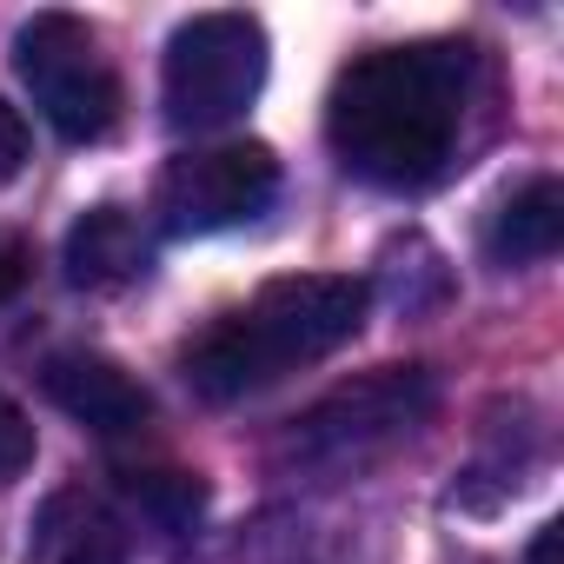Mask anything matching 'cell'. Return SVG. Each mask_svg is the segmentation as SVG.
Masks as SVG:
<instances>
[{
	"mask_svg": "<svg viewBox=\"0 0 564 564\" xmlns=\"http://www.w3.org/2000/svg\"><path fill=\"white\" fill-rule=\"evenodd\" d=\"M471 100H478L471 41L372 47L339 67L326 94V140L352 180L386 193H419L452 166Z\"/></svg>",
	"mask_w": 564,
	"mask_h": 564,
	"instance_id": "cell-1",
	"label": "cell"
},
{
	"mask_svg": "<svg viewBox=\"0 0 564 564\" xmlns=\"http://www.w3.org/2000/svg\"><path fill=\"white\" fill-rule=\"evenodd\" d=\"M372 313V286L352 272H286L219 313L213 326H199L180 352V379L193 386V399L206 405H239L265 386H279L300 366L333 359L339 346L359 339Z\"/></svg>",
	"mask_w": 564,
	"mask_h": 564,
	"instance_id": "cell-2",
	"label": "cell"
},
{
	"mask_svg": "<svg viewBox=\"0 0 564 564\" xmlns=\"http://www.w3.org/2000/svg\"><path fill=\"white\" fill-rule=\"evenodd\" d=\"M438 405V379L432 366H379L339 392H326L319 405H306L286 438H279V458L286 471H313V478H339L372 465L379 452H392L399 438H412Z\"/></svg>",
	"mask_w": 564,
	"mask_h": 564,
	"instance_id": "cell-3",
	"label": "cell"
},
{
	"mask_svg": "<svg viewBox=\"0 0 564 564\" xmlns=\"http://www.w3.org/2000/svg\"><path fill=\"white\" fill-rule=\"evenodd\" d=\"M265 87V28L252 14H193L160 61V100L180 133L232 127Z\"/></svg>",
	"mask_w": 564,
	"mask_h": 564,
	"instance_id": "cell-4",
	"label": "cell"
},
{
	"mask_svg": "<svg viewBox=\"0 0 564 564\" xmlns=\"http://www.w3.org/2000/svg\"><path fill=\"white\" fill-rule=\"evenodd\" d=\"M14 67L34 94V107L47 113V127L74 147H94L120 127V74L100 47V34L80 14H34L14 34Z\"/></svg>",
	"mask_w": 564,
	"mask_h": 564,
	"instance_id": "cell-5",
	"label": "cell"
},
{
	"mask_svg": "<svg viewBox=\"0 0 564 564\" xmlns=\"http://www.w3.org/2000/svg\"><path fill=\"white\" fill-rule=\"evenodd\" d=\"M279 193V160L259 140H226V147H193L173 153L160 186H153V226L173 239H199V232H226L246 226L272 206Z\"/></svg>",
	"mask_w": 564,
	"mask_h": 564,
	"instance_id": "cell-6",
	"label": "cell"
},
{
	"mask_svg": "<svg viewBox=\"0 0 564 564\" xmlns=\"http://www.w3.org/2000/svg\"><path fill=\"white\" fill-rule=\"evenodd\" d=\"M41 392H47L74 425H87V432H100V438L140 432V425L153 419V392H147L127 366H113V359H100V352H54V359L41 366Z\"/></svg>",
	"mask_w": 564,
	"mask_h": 564,
	"instance_id": "cell-7",
	"label": "cell"
},
{
	"mask_svg": "<svg viewBox=\"0 0 564 564\" xmlns=\"http://www.w3.org/2000/svg\"><path fill=\"white\" fill-rule=\"evenodd\" d=\"M61 259H67V279L80 293H113V286H133V279L147 272L153 239H147V226L127 206H94V213L74 219Z\"/></svg>",
	"mask_w": 564,
	"mask_h": 564,
	"instance_id": "cell-8",
	"label": "cell"
},
{
	"mask_svg": "<svg viewBox=\"0 0 564 564\" xmlns=\"http://www.w3.org/2000/svg\"><path fill=\"white\" fill-rule=\"evenodd\" d=\"M485 246H491L498 265H538V259H551V252L564 246V186H557L551 173L524 180V186L498 206Z\"/></svg>",
	"mask_w": 564,
	"mask_h": 564,
	"instance_id": "cell-9",
	"label": "cell"
},
{
	"mask_svg": "<svg viewBox=\"0 0 564 564\" xmlns=\"http://www.w3.org/2000/svg\"><path fill=\"white\" fill-rule=\"evenodd\" d=\"M41 564H120V538L107 531L100 511H80L74 531L54 524V511L41 518Z\"/></svg>",
	"mask_w": 564,
	"mask_h": 564,
	"instance_id": "cell-10",
	"label": "cell"
},
{
	"mask_svg": "<svg viewBox=\"0 0 564 564\" xmlns=\"http://www.w3.org/2000/svg\"><path fill=\"white\" fill-rule=\"evenodd\" d=\"M133 498H140V505H153L166 531H180V524H193V518H199L206 485H199V478H186V471H153L147 485L133 478Z\"/></svg>",
	"mask_w": 564,
	"mask_h": 564,
	"instance_id": "cell-11",
	"label": "cell"
},
{
	"mask_svg": "<svg viewBox=\"0 0 564 564\" xmlns=\"http://www.w3.org/2000/svg\"><path fill=\"white\" fill-rule=\"evenodd\" d=\"M34 465V425L14 399H0V485H14Z\"/></svg>",
	"mask_w": 564,
	"mask_h": 564,
	"instance_id": "cell-12",
	"label": "cell"
},
{
	"mask_svg": "<svg viewBox=\"0 0 564 564\" xmlns=\"http://www.w3.org/2000/svg\"><path fill=\"white\" fill-rule=\"evenodd\" d=\"M28 153H34V133H28V113H21L14 100H0V186H8V180H21V166H28Z\"/></svg>",
	"mask_w": 564,
	"mask_h": 564,
	"instance_id": "cell-13",
	"label": "cell"
},
{
	"mask_svg": "<svg viewBox=\"0 0 564 564\" xmlns=\"http://www.w3.org/2000/svg\"><path fill=\"white\" fill-rule=\"evenodd\" d=\"M28 272H34V246L21 232H0V306L28 286Z\"/></svg>",
	"mask_w": 564,
	"mask_h": 564,
	"instance_id": "cell-14",
	"label": "cell"
},
{
	"mask_svg": "<svg viewBox=\"0 0 564 564\" xmlns=\"http://www.w3.org/2000/svg\"><path fill=\"white\" fill-rule=\"evenodd\" d=\"M557 544H564V524H544V531L531 538V557H524V564H557Z\"/></svg>",
	"mask_w": 564,
	"mask_h": 564,
	"instance_id": "cell-15",
	"label": "cell"
}]
</instances>
